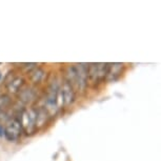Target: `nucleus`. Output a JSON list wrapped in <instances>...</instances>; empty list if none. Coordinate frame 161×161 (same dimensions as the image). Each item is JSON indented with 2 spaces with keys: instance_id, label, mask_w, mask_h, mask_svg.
I'll use <instances>...</instances> for the list:
<instances>
[{
  "instance_id": "nucleus-10",
  "label": "nucleus",
  "mask_w": 161,
  "mask_h": 161,
  "mask_svg": "<svg viewBox=\"0 0 161 161\" xmlns=\"http://www.w3.org/2000/svg\"><path fill=\"white\" fill-rule=\"evenodd\" d=\"M29 78H30V80H31L32 83L39 84V83H41L42 81L44 80L45 72L42 69L36 66L34 69H32V71L29 73Z\"/></svg>"
},
{
  "instance_id": "nucleus-11",
  "label": "nucleus",
  "mask_w": 161,
  "mask_h": 161,
  "mask_svg": "<svg viewBox=\"0 0 161 161\" xmlns=\"http://www.w3.org/2000/svg\"><path fill=\"white\" fill-rule=\"evenodd\" d=\"M36 112H37V126L40 127L47 122V119L50 118V116L42 106L36 108Z\"/></svg>"
},
{
  "instance_id": "nucleus-8",
  "label": "nucleus",
  "mask_w": 161,
  "mask_h": 161,
  "mask_svg": "<svg viewBox=\"0 0 161 161\" xmlns=\"http://www.w3.org/2000/svg\"><path fill=\"white\" fill-rule=\"evenodd\" d=\"M17 96L20 101H22L24 103H30V102H33V101H35V100H37V92L35 91V89H33L31 86H24L22 89L17 93Z\"/></svg>"
},
{
  "instance_id": "nucleus-7",
  "label": "nucleus",
  "mask_w": 161,
  "mask_h": 161,
  "mask_svg": "<svg viewBox=\"0 0 161 161\" xmlns=\"http://www.w3.org/2000/svg\"><path fill=\"white\" fill-rule=\"evenodd\" d=\"M124 69L123 63H108V72H106L105 80L115 81L120 77Z\"/></svg>"
},
{
  "instance_id": "nucleus-5",
  "label": "nucleus",
  "mask_w": 161,
  "mask_h": 161,
  "mask_svg": "<svg viewBox=\"0 0 161 161\" xmlns=\"http://www.w3.org/2000/svg\"><path fill=\"white\" fill-rule=\"evenodd\" d=\"M21 134H22V127H21L19 119L17 117H14L8 120L3 129V135L5 139L11 142L17 141L20 138Z\"/></svg>"
},
{
  "instance_id": "nucleus-2",
  "label": "nucleus",
  "mask_w": 161,
  "mask_h": 161,
  "mask_svg": "<svg viewBox=\"0 0 161 161\" xmlns=\"http://www.w3.org/2000/svg\"><path fill=\"white\" fill-rule=\"evenodd\" d=\"M59 89H60V82L57 79L55 75H52L51 78L48 79V84L45 91V95L43 99V106L45 111L47 112L48 116H54L56 115L58 111V98H59Z\"/></svg>"
},
{
  "instance_id": "nucleus-1",
  "label": "nucleus",
  "mask_w": 161,
  "mask_h": 161,
  "mask_svg": "<svg viewBox=\"0 0 161 161\" xmlns=\"http://www.w3.org/2000/svg\"><path fill=\"white\" fill-rule=\"evenodd\" d=\"M87 65L86 63H76L66 66L64 78L71 84L75 92L84 93L87 87Z\"/></svg>"
},
{
  "instance_id": "nucleus-13",
  "label": "nucleus",
  "mask_w": 161,
  "mask_h": 161,
  "mask_svg": "<svg viewBox=\"0 0 161 161\" xmlns=\"http://www.w3.org/2000/svg\"><path fill=\"white\" fill-rule=\"evenodd\" d=\"M0 78H1V74H0Z\"/></svg>"
},
{
  "instance_id": "nucleus-3",
  "label": "nucleus",
  "mask_w": 161,
  "mask_h": 161,
  "mask_svg": "<svg viewBox=\"0 0 161 161\" xmlns=\"http://www.w3.org/2000/svg\"><path fill=\"white\" fill-rule=\"evenodd\" d=\"M20 121L22 130L26 135H33L37 132V112L36 108H25L20 113L18 118Z\"/></svg>"
},
{
  "instance_id": "nucleus-4",
  "label": "nucleus",
  "mask_w": 161,
  "mask_h": 161,
  "mask_svg": "<svg viewBox=\"0 0 161 161\" xmlns=\"http://www.w3.org/2000/svg\"><path fill=\"white\" fill-rule=\"evenodd\" d=\"M108 63H90L87 65V84L96 86L105 80Z\"/></svg>"
},
{
  "instance_id": "nucleus-6",
  "label": "nucleus",
  "mask_w": 161,
  "mask_h": 161,
  "mask_svg": "<svg viewBox=\"0 0 161 161\" xmlns=\"http://www.w3.org/2000/svg\"><path fill=\"white\" fill-rule=\"evenodd\" d=\"M59 97L61 98L62 105L68 108V106L72 105L75 101L76 98V92L72 86L69 84L65 79H63V81L60 83V89H59Z\"/></svg>"
},
{
  "instance_id": "nucleus-12",
  "label": "nucleus",
  "mask_w": 161,
  "mask_h": 161,
  "mask_svg": "<svg viewBox=\"0 0 161 161\" xmlns=\"http://www.w3.org/2000/svg\"><path fill=\"white\" fill-rule=\"evenodd\" d=\"M11 104V98L8 95H0V108L4 110L7 106Z\"/></svg>"
},
{
  "instance_id": "nucleus-9",
  "label": "nucleus",
  "mask_w": 161,
  "mask_h": 161,
  "mask_svg": "<svg viewBox=\"0 0 161 161\" xmlns=\"http://www.w3.org/2000/svg\"><path fill=\"white\" fill-rule=\"evenodd\" d=\"M5 86H7V89L10 93L17 94L25 86V80L22 77H20V76H15L10 81L5 82Z\"/></svg>"
}]
</instances>
